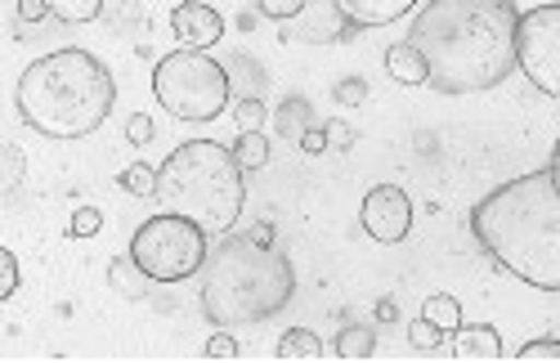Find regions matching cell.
<instances>
[{
	"instance_id": "1",
	"label": "cell",
	"mask_w": 560,
	"mask_h": 363,
	"mask_svg": "<svg viewBox=\"0 0 560 363\" xmlns=\"http://www.w3.org/2000/svg\"><path fill=\"white\" fill-rule=\"evenodd\" d=\"M516 0H431L412 19L408 40L431 68L440 95H480L516 68Z\"/></svg>"
},
{
	"instance_id": "2",
	"label": "cell",
	"mask_w": 560,
	"mask_h": 363,
	"mask_svg": "<svg viewBox=\"0 0 560 363\" xmlns=\"http://www.w3.org/2000/svg\"><path fill=\"white\" fill-rule=\"evenodd\" d=\"M471 234L511 279L538 292H560V189L551 166L485 194L471 211Z\"/></svg>"
},
{
	"instance_id": "23",
	"label": "cell",
	"mask_w": 560,
	"mask_h": 363,
	"mask_svg": "<svg viewBox=\"0 0 560 363\" xmlns=\"http://www.w3.org/2000/svg\"><path fill=\"white\" fill-rule=\"evenodd\" d=\"M408 341L417 346V350H440V341H444V332L427 319V314H422V319H412L408 324Z\"/></svg>"
},
{
	"instance_id": "24",
	"label": "cell",
	"mask_w": 560,
	"mask_h": 363,
	"mask_svg": "<svg viewBox=\"0 0 560 363\" xmlns=\"http://www.w3.org/2000/svg\"><path fill=\"white\" fill-rule=\"evenodd\" d=\"M233 117H238V130H260L269 113H265V104H260V99H238Z\"/></svg>"
},
{
	"instance_id": "16",
	"label": "cell",
	"mask_w": 560,
	"mask_h": 363,
	"mask_svg": "<svg viewBox=\"0 0 560 363\" xmlns=\"http://www.w3.org/2000/svg\"><path fill=\"white\" fill-rule=\"evenodd\" d=\"M332 350L341 354V359H368L372 350H377V332H372V328H341L337 332V341H332Z\"/></svg>"
},
{
	"instance_id": "11",
	"label": "cell",
	"mask_w": 560,
	"mask_h": 363,
	"mask_svg": "<svg viewBox=\"0 0 560 363\" xmlns=\"http://www.w3.org/2000/svg\"><path fill=\"white\" fill-rule=\"evenodd\" d=\"M332 5L350 27H386L404 14H412L417 0H332Z\"/></svg>"
},
{
	"instance_id": "9",
	"label": "cell",
	"mask_w": 560,
	"mask_h": 363,
	"mask_svg": "<svg viewBox=\"0 0 560 363\" xmlns=\"http://www.w3.org/2000/svg\"><path fill=\"white\" fill-rule=\"evenodd\" d=\"M359 224H363V234L372 243H404L408 230H412V202L399 185H377V189H368L363 207H359Z\"/></svg>"
},
{
	"instance_id": "4",
	"label": "cell",
	"mask_w": 560,
	"mask_h": 363,
	"mask_svg": "<svg viewBox=\"0 0 560 363\" xmlns=\"http://www.w3.org/2000/svg\"><path fill=\"white\" fill-rule=\"evenodd\" d=\"M296 296V269L256 234L224 238L202 265V314L215 328H247L283 314Z\"/></svg>"
},
{
	"instance_id": "25",
	"label": "cell",
	"mask_w": 560,
	"mask_h": 363,
	"mask_svg": "<svg viewBox=\"0 0 560 363\" xmlns=\"http://www.w3.org/2000/svg\"><path fill=\"white\" fill-rule=\"evenodd\" d=\"M0 153H5V194H14L23 185V149L19 144H5Z\"/></svg>"
},
{
	"instance_id": "5",
	"label": "cell",
	"mask_w": 560,
	"mask_h": 363,
	"mask_svg": "<svg viewBox=\"0 0 560 363\" xmlns=\"http://www.w3.org/2000/svg\"><path fill=\"white\" fill-rule=\"evenodd\" d=\"M158 202L162 211L198 220L207 234H224L238 224L247 185H243V162L233 149L215 140H189L179 144L158 166Z\"/></svg>"
},
{
	"instance_id": "30",
	"label": "cell",
	"mask_w": 560,
	"mask_h": 363,
	"mask_svg": "<svg viewBox=\"0 0 560 363\" xmlns=\"http://www.w3.org/2000/svg\"><path fill=\"white\" fill-rule=\"evenodd\" d=\"M207 354H211V359H238V341H233V337L220 328V332L207 341Z\"/></svg>"
},
{
	"instance_id": "17",
	"label": "cell",
	"mask_w": 560,
	"mask_h": 363,
	"mask_svg": "<svg viewBox=\"0 0 560 363\" xmlns=\"http://www.w3.org/2000/svg\"><path fill=\"white\" fill-rule=\"evenodd\" d=\"M233 157L243 162V171H260L269 162V140L260 130H238V144H233Z\"/></svg>"
},
{
	"instance_id": "33",
	"label": "cell",
	"mask_w": 560,
	"mask_h": 363,
	"mask_svg": "<svg viewBox=\"0 0 560 363\" xmlns=\"http://www.w3.org/2000/svg\"><path fill=\"white\" fill-rule=\"evenodd\" d=\"M521 359H560V341H529L521 346Z\"/></svg>"
},
{
	"instance_id": "31",
	"label": "cell",
	"mask_w": 560,
	"mask_h": 363,
	"mask_svg": "<svg viewBox=\"0 0 560 363\" xmlns=\"http://www.w3.org/2000/svg\"><path fill=\"white\" fill-rule=\"evenodd\" d=\"M301 149H305L310 157H318V153H328V130H318V126H310V130L301 134Z\"/></svg>"
},
{
	"instance_id": "27",
	"label": "cell",
	"mask_w": 560,
	"mask_h": 363,
	"mask_svg": "<svg viewBox=\"0 0 560 363\" xmlns=\"http://www.w3.org/2000/svg\"><path fill=\"white\" fill-rule=\"evenodd\" d=\"M126 140H130L135 149H144V144L153 140V117H149V113H135V117L126 121Z\"/></svg>"
},
{
	"instance_id": "26",
	"label": "cell",
	"mask_w": 560,
	"mask_h": 363,
	"mask_svg": "<svg viewBox=\"0 0 560 363\" xmlns=\"http://www.w3.org/2000/svg\"><path fill=\"white\" fill-rule=\"evenodd\" d=\"M305 113H310L305 99H288V104H283V134H305V130H310V126H305Z\"/></svg>"
},
{
	"instance_id": "35",
	"label": "cell",
	"mask_w": 560,
	"mask_h": 363,
	"mask_svg": "<svg viewBox=\"0 0 560 363\" xmlns=\"http://www.w3.org/2000/svg\"><path fill=\"white\" fill-rule=\"evenodd\" d=\"M547 166H551V179H556V189H560V140H556V153H551Z\"/></svg>"
},
{
	"instance_id": "19",
	"label": "cell",
	"mask_w": 560,
	"mask_h": 363,
	"mask_svg": "<svg viewBox=\"0 0 560 363\" xmlns=\"http://www.w3.org/2000/svg\"><path fill=\"white\" fill-rule=\"evenodd\" d=\"M117 185H121L130 198H158V171H153V166H144V162H135V166H126V171H121Z\"/></svg>"
},
{
	"instance_id": "15",
	"label": "cell",
	"mask_w": 560,
	"mask_h": 363,
	"mask_svg": "<svg viewBox=\"0 0 560 363\" xmlns=\"http://www.w3.org/2000/svg\"><path fill=\"white\" fill-rule=\"evenodd\" d=\"M422 314H427V319H431L440 332H457V328H462V305H457V296H448V292L427 296Z\"/></svg>"
},
{
	"instance_id": "34",
	"label": "cell",
	"mask_w": 560,
	"mask_h": 363,
	"mask_svg": "<svg viewBox=\"0 0 560 363\" xmlns=\"http://www.w3.org/2000/svg\"><path fill=\"white\" fill-rule=\"evenodd\" d=\"M45 14H55L50 0H19V23H32V19H45Z\"/></svg>"
},
{
	"instance_id": "13",
	"label": "cell",
	"mask_w": 560,
	"mask_h": 363,
	"mask_svg": "<svg viewBox=\"0 0 560 363\" xmlns=\"http://www.w3.org/2000/svg\"><path fill=\"white\" fill-rule=\"evenodd\" d=\"M453 350L462 359H502V337L489 324H471V328H457L453 332Z\"/></svg>"
},
{
	"instance_id": "6",
	"label": "cell",
	"mask_w": 560,
	"mask_h": 363,
	"mask_svg": "<svg viewBox=\"0 0 560 363\" xmlns=\"http://www.w3.org/2000/svg\"><path fill=\"white\" fill-rule=\"evenodd\" d=\"M153 95L175 121H211L229 108V72L207 50H179L158 59Z\"/></svg>"
},
{
	"instance_id": "14",
	"label": "cell",
	"mask_w": 560,
	"mask_h": 363,
	"mask_svg": "<svg viewBox=\"0 0 560 363\" xmlns=\"http://www.w3.org/2000/svg\"><path fill=\"white\" fill-rule=\"evenodd\" d=\"M108 283H113V288H117L121 296L139 301V296H144V288H149L153 279H149L144 269L135 265V256H121V260H113V265H108Z\"/></svg>"
},
{
	"instance_id": "3",
	"label": "cell",
	"mask_w": 560,
	"mask_h": 363,
	"mask_svg": "<svg viewBox=\"0 0 560 363\" xmlns=\"http://www.w3.org/2000/svg\"><path fill=\"white\" fill-rule=\"evenodd\" d=\"M14 104L19 117L45 140H85L108 121L117 104V81L104 59L68 45V50H50L27 63Z\"/></svg>"
},
{
	"instance_id": "7",
	"label": "cell",
	"mask_w": 560,
	"mask_h": 363,
	"mask_svg": "<svg viewBox=\"0 0 560 363\" xmlns=\"http://www.w3.org/2000/svg\"><path fill=\"white\" fill-rule=\"evenodd\" d=\"M130 256H135V265L144 269L153 283H184V279L202 274L211 247H207V230L198 220L162 211V215L144 220L135 230Z\"/></svg>"
},
{
	"instance_id": "8",
	"label": "cell",
	"mask_w": 560,
	"mask_h": 363,
	"mask_svg": "<svg viewBox=\"0 0 560 363\" xmlns=\"http://www.w3.org/2000/svg\"><path fill=\"white\" fill-rule=\"evenodd\" d=\"M516 68L542 90L547 99H560V0H551V5H534V10L521 14Z\"/></svg>"
},
{
	"instance_id": "10",
	"label": "cell",
	"mask_w": 560,
	"mask_h": 363,
	"mask_svg": "<svg viewBox=\"0 0 560 363\" xmlns=\"http://www.w3.org/2000/svg\"><path fill=\"white\" fill-rule=\"evenodd\" d=\"M171 27H175V40L184 50H211V45L224 36V19L215 5H202V0H184L171 14Z\"/></svg>"
},
{
	"instance_id": "28",
	"label": "cell",
	"mask_w": 560,
	"mask_h": 363,
	"mask_svg": "<svg viewBox=\"0 0 560 363\" xmlns=\"http://www.w3.org/2000/svg\"><path fill=\"white\" fill-rule=\"evenodd\" d=\"M14 292H19V256L0 251V296H14Z\"/></svg>"
},
{
	"instance_id": "29",
	"label": "cell",
	"mask_w": 560,
	"mask_h": 363,
	"mask_svg": "<svg viewBox=\"0 0 560 363\" xmlns=\"http://www.w3.org/2000/svg\"><path fill=\"white\" fill-rule=\"evenodd\" d=\"M323 130H328V149H350V144H354V126L341 121V117H332Z\"/></svg>"
},
{
	"instance_id": "18",
	"label": "cell",
	"mask_w": 560,
	"mask_h": 363,
	"mask_svg": "<svg viewBox=\"0 0 560 363\" xmlns=\"http://www.w3.org/2000/svg\"><path fill=\"white\" fill-rule=\"evenodd\" d=\"M318 354H323V341L310 328H292L278 341V359H318Z\"/></svg>"
},
{
	"instance_id": "21",
	"label": "cell",
	"mask_w": 560,
	"mask_h": 363,
	"mask_svg": "<svg viewBox=\"0 0 560 363\" xmlns=\"http://www.w3.org/2000/svg\"><path fill=\"white\" fill-rule=\"evenodd\" d=\"M310 10V0H260V14L273 19V23H292Z\"/></svg>"
},
{
	"instance_id": "12",
	"label": "cell",
	"mask_w": 560,
	"mask_h": 363,
	"mask_svg": "<svg viewBox=\"0 0 560 363\" xmlns=\"http://www.w3.org/2000/svg\"><path fill=\"white\" fill-rule=\"evenodd\" d=\"M386 72L399 81V85H427L431 81V68L422 59V50H417L412 40H399L386 50Z\"/></svg>"
},
{
	"instance_id": "32",
	"label": "cell",
	"mask_w": 560,
	"mask_h": 363,
	"mask_svg": "<svg viewBox=\"0 0 560 363\" xmlns=\"http://www.w3.org/2000/svg\"><path fill=\"white\" fill-rule=\"evenodd\" d=\"M332 95H337L341 104H363V99H368V85H363V81H341Z\"/></svg>"
},
{
	"instance_id": "20",
	"label": "cell",
	"mask_w": 560,
	"mask_h": 363,
	"mask_svg": "<svg viewBox=\"0 0 560 363\" xmlns=\"http://www.w3.org/2000/svg\"><path fill=\"white\" fill-rule=\"evenodd\" d=\"M104 5L108 0H50L55 19H63V23H95L104 14Z\"/></svg>"
},
{
	"instance_id": "22",
	"label": "cell",
	"mask_w": 560,
	"mask_h": 363,
	"mask_svg": "<svg viewBox=\"0 0 560 363\" xmlns=\"http://www.w3.org/2000/svg\"><path fill=\"white\" fill-rule=\"evenodd\" d=\"M100 230H104L100 207H81V211H72V224H68V234H72V238H95Z\"/></svg>"
}]
</instances>
